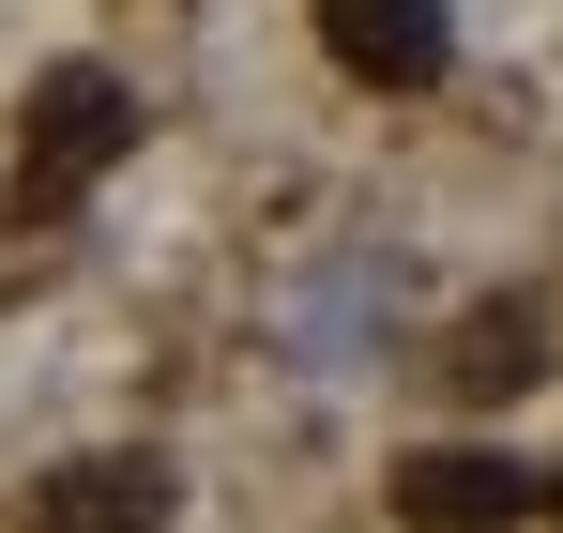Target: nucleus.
Instances as JSON below:
<instances>
[{
	"instance_id": "6",
	"label": "nucleus",
	"mask_w": 563,
	"mask_h": 533,
	"mask_svg": "<svg viewBox=\"0 0 563 533\" xmlns=\"http://www.w3.org/2000/svg\"><path fill=\"white\" fill-rule=\"evenodd\" d=\"M549 519H563V472H549Z\"/></svg>"
},
{
	"instance_id": "5",
	"label": "nucleus",
	"mask_w": 563,
	"mask_h": 533,
	"mask_svg": "<svg viewBox=\"0 0 563 533\" xmlns=\"http://www.w3.org/2000/svg\"><path fill=\"white\" fill-rule=\"evenodd\" d=\"M549 320H533V305H487V320H472L457 336V366H442V381H472V396H518V381H549Z\"/></svg>"
},
{
	"instance_id": "3",
	"label": "nucleus",
	"mask_w": 563,
	"mask_h": 533,
	"mask_svg": "<svg viewBox=\"0 0 563 533\" xmlns=\"http://www.w3.org/2000/svg\"><path fill=\"white\" fill-rule=\"evenodd\" d=\"M320 46H335L366 91H442L457 15H442V0H320Z\"/></svg>"
},
{
	"instance_id": "4",
	"label": "nucleus",
	"mask_w": 563,
	"mask_h": 533,
	"mask_svg": "<svg viewBox=\"0 0 563 533\" xmlns=\"http://www.w3.org/2000/svg\"><path fill=\"white\" fill-rule=\"evenodd\" d=\"M168 503H184V488H168V457L122 443V457H62V472L31 488V519H15V533H153Z\"/></svg>"
},
{
	"instance_id": "1",
	"label": "nucleus",
	"mask_w": 563,
	"mask_h": 533,
	"mask_svg": "<svg viewBox=\"0 0 563 533\" xmlns=\"http://www.w3.org/2000/svg\"><path fill=\"white\" fill-rule=\"evenodd\" d=\"M396 519L411 533H518V519H549V472H518L487 443H427V457H396Z\"/></svg>"
},
{
	"instance_id": "2",
	"label": "nucleus",
	"mask_w": 563,
	"mask_h": 533,
	"mask_svg": "<svg viewBox=\"0 0 563 533\" xmlns=\"http://www.w3.org/2000/svg\"><path fill=\"white\" fill-rule=\"evenodd\" d=\"M122 138H137V91L92 77V62H62V77L31 91V198H77V183H92Z\"/></svg>"
}]
</instances>
